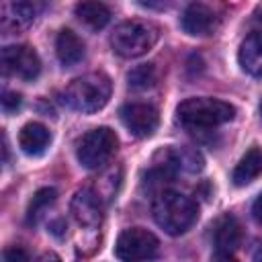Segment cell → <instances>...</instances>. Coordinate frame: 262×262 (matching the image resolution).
<instances>
[{"instance_id": "cell-1", "label": "cell", "mask_w": 262, "mask_h": 262, "mask_svg": "<svg viewBox=\"0 0 262 262\" xmlns=\"http://www.w3.org/2000/svg\"><path fill=\"white\" fill-rule=\"evenodd\" d=\"M151 217L168 235H182L194 225L199 207L182 192L160 190L151 201Z\"/></svg>"}, {"instance_id": "cell-2", "label": "cell", "mask_w": 262, "mask_h": 262, "mask_svg": "<svg viewBox=\"0 0 262 262\" xmlns=\"http://www.w3.org/2000/svg\"><path fill=\"white\" fill-rule=\"evenodd\" d=\"M178 121L190 131H209L223 123H229L235 117V106L209 96L186 98L176 108Z\"/></svg>"}, {"instance_id": "cell-3", "label": "cell", "mask_w": 262, "mask_h": 262, "mask_svg": "<svg viewBox=\"0 0 262 262\" xmlns=\"http://www.w3.org/2000/svg\"><path fill=\"white\" fill-rule=\"evenodd\" d=\"M111 90H113V84L106 74L90 72L68 84V88L63 90V102L78 113L90 115L100 111L108 102Z\"/></svg>"}, {"instance_id": "cell-4", "label": "cell", "mask_w": 262, "mask_h": 262, "mask_svg": "<svg viewBox=\"0 0 262 262\" xmlns=\"http://www.w3.org/2000/svg\"><path fill=\"white\" fill-rule=\"evenodd\" d=\"M158 35V27L147 20H123L111 33V47L117 55L125 59L141 57L156 45Z\"/></svg>"}, {"instance_id": "cell-5", "label": "cell", "mask_w": 262, "mask_h": 262, "mask_svg": "<svg viewBox=\"0 0 262 262\" xmlns=\"http://www.w3.org/2000/svg\"><path fill=\"white\" fill-rule=\"evenodd\" d=\"M119 145V139L111 127H96L90 129L82 139L78 141V162L88 170H100L108 160L115 156Z\"/></svg>"}, {"instance_id": "cell-6", "label": "cell", "mask_w": 262, "mask_h": 262, "mask_svg": "<svg viewBox=\"0 0 262 262\" xmlns=\"http://www.w3.org/2000/svg\"><path fill=\"white\" fill-rule=\"evenodd\" d=\"M158 237L143 229V227H129L125 229L115 246V256L119 260L135 262V260H149L158 254Z\"/></svg>"}, {"instance_id": "cell-7", "label": "cell", "mask_w": 262, "mask_h": 262, "mask_svg": "<svg viewBox=\"0 0 262 262\" xmlns=\"http://www.w3.org/2000/svg\"><path fill=\"white\" fill-rule=\"evenodd\" d=\"M2 68L20 80H35L41 72V59L29 45H8L2 49Z\"/></svg>"}, {"instance_id": "cell-8", "label": "cell", "mask_w": 262, "mask_h": 262, "mask_svg": "<svg viewBox=\"0 0 262 262\" xmlns=\"http://www.w3.org/2000/svg\"><path fill=\"white\" fill-rule=\"evenodd\" d=\"M119 117L125 129L135 137H149L158 129V123H160V115L156 106L147 102H129L121 106Z\"/></svg>"}, {"instance_id": "cell-9", "label": "cell", "mask_w": 262, "mask_h": 262, "mask_svg": "<svg viewBox=\"0 0 262 262\" xmlns=\"http://www.w3.org/2000/svg\"><path fill=\"white\" fill-rule=\"evenodd\" d=\"M72 217L82 227H98L102 221V196L92 188H82L72 196Z\"/></svg>"}, {"instance_id": "cell-10", "label": "cell", "mask_w": 262, "mask_h": 262, "mask_svg": "<svg viewBox=\"0 0 262 262\" xmlns=\"http://www.w3.org/2000/svg\"><path fill=\"white\" fill-rule=\"evenodd\" d=\"M35 20V8L29 0H0V27L6 35L27 31Z\"/></svg>"}, {"instance_id": "cell-11", "label": "cell", "mask_w": 262, "mask_h": 262, "mask_svg": "<svg viewBox=\"0 0 262 262\" xmlns=\"http://www.w3.org/2000/svg\"><path fill=\"white\" fill-rule=\"evenodd\" d=\"M215 258H233V252L242 244V225L233 215H223L213 225Z\"/></svg>"}, {"instance_id": "cell-12", "label": "cell", "mask_w": 262, "mask_h": 262, "mask_svg": "<svg viewBox=\"0 0 262 262\" xmlns=\"http://www.w3.org/2000/svg\"><path fill=\"white\" fill-rule=\"evenodd\" d=\"M215 12L203 4V2H190L184 12H182V18H180V25H182V31L186 35H192V37H205L209 35L213 29H215Z\"/></svg>"}, {"instance_id": "cell-13", "label": "cell", "mask_w": 262, "mask_h": 262, "mask_svg": "<svg viewBox=\"0 0 262 262\" xmlns=\"http://www.w3.org/2000/svg\"><path fill=\"white\" fill-rule=\"evenodd\" d=\"M237 61L246 74L262 78V31H254L242 41Z\"/></svg>"}, {"instance_id": "cell-14", "label": "cell", "mask_w": 262, "mask_h": 262, "mask_svg": "<svg viewBox=\"0 0 262 262\" xmlns=\"http://www.w3.org/2000/svg\"><path fill=\"white\" fill-rule=\"evenodd\" d=\"M51 143V133L43 123L31 121L18 133V145L27 156H41Z\"/></svg>"}, {"instance_id": "cell-15", "label": "cell", "mask_w": 262, "mask_h": 262, "mask_svg": "<svg viewBox=\"0 0 262 262\" xmlns=\"http://www.w3.org/2000/svg\"><path fill=\"white\" fill-rule=\"evenodd\" d=\"M55 53L61 66H76L84 59V43L72 29H61L55 37Z\"/></svg>"}, {"instance_id": "cell-16", "label": "cell", "mask_w": 262, "mask_h": 262, "mask_svg": "<svg viewBox=\"0 0 262 262\" xmlns=\"http://www.w3.org/2000/svg\"><path fill=\"white\" fill-rule=\"evenodd\" d=\"M260 174H262V149L254 145L237 162V166L231 174V180L235 186H246L252 180H256Z\"/></svg>"}, {"instance_id": "cell-17", "label": "cell", "mask_w": 262, "mask_h": 262, "mask_svg": "<svg viewBox=\"0 0 262 262\" xmlns=\"http://www.w3.org/2000/svg\"><path fill=\"white\" fill-rule=\"evenodd\" d=\"M74 12H76V16H78L86 27H90V29H94V31L106 27L108 20H111V10H108V6H106L104 2H100V0H80V2L74 6Z\"/></svg>"}, {"instance_id": "cell-18", "label": "cell", "mask_w": 262, "mask_h": 262, "mask_svg": "<svg viewBox=\"0 0 262 262\" xmlns=\"http://www.w3.org/2000/svg\"><path fill=\"white\" fill-rule=\"evenodd\" d=\"M55 199H57V190H55V188H49V186L39 188V190L33 194L31 203H29V209H27V223H29V225H35V223L45 215V211L55 203Z\"/></svg>"}, {"instance_id": "cell-19", "label": "cell", "mask_w": 262, "mask_h": 262, "mask_svg": "<svg viewBox=\"0 0 262 262\" xmlns=\"http://www.w3.org/2000/svg\"><path fill=\"white\" fill-rule=\"evenodd\" d=\"M156 68L151 63H141V66H135L129 74H127V82H129V88L133 90H147L156 84Z\"/></svg>"}, {"instance_id": "cell-20", "label": "cell", "mask_w": 262, "mask_h": 262, "mask_svg": "<svg viewBox=\"0 0 262 262\" xmlns=\"http://www.w3.org/2000/svg\"><path fill=\"white\" fill-rule=\"evenodd\" d=\"M176 149V156H178V164H180V170H186V172H201L203 170V156L201 151H196V147H174Z\"/></svg>"}, {"instance_id": "cell-21", "label": "cell", "mask_w": 262, "mask_h": 262, "mask_svg": "<svg viewBox=\"0 0 262 262\" xmlns=\"http://www.w3.org/2000/svg\"><path fill=\"white\" fill-rule=\"evenodd\" d=\"M20 102H23V98H20L18 92H4V94H2V108H4L6 113L16 111V108L20 106Z\"/></svg>"}, {"instance_id": "cell-22", "label": "cell", "mask_w": 262, "mask_h": 262, "mask_svg": "<svg viewBox=\"0 0 262 262\" xmlns=\"http://www.w3.org/2000/svg\"><path fill=\"white\" fill-rule=\"evenodd\" d=\"M2 258H4L6 262H14V260H29L27 252H23L20 248H10V250H6V252L2 254Z\"/></svg>"}, {"instance_id": "cell-23", "label": "cell", "mask_w": 262, "mask_h": 262, "mask_svg": "<svg viewBox=\"0 0 262 262\" xmlns=\"http://www.w3.org/2000/svg\"><path fill=\"white\" fill-rule=\"evenodd\" d=\"M252 217H254V221H256L258 225H262V192L258 194V199H256L254 205H252Z\"/></svg>"}, {"instance_id": "cell-24", "label": "cell", "mask_w": 262, "mask_h": 262, "mask_svg": "<svg viewBox=\"0 0 262 262\" xmlns=\"http://www.w3.org/2000/svg\"><path fill=\"white\" fill-rule=\"evenodd\" d=\"M168 2H170V0H139L141 6H145V8H154V10H162V8H166Z\"/></svg>"}, {"instance_id": "cell-25", "label": "cell", "mask_w": 262, "mask_h": 262, "mask_svg": "<svg viewBox=\"0 0 262 262\" xmlns=\"http://www.w3.org/2000/svg\"><path fill=\"white\" fill-rule=\"evenodd\" d=\"M49 227H51V233H55V235H61L59 227H61V229H66V223H63L61 219H57V221H55V223H51Z\"/></svg>"}, {"instance_id": "cell-26", "label": "cell", "mask_w": 262, "mask_h": 262, "mask_svg": "<svg viewBox=\"0 0 262 262\" xmlns=\"http://www.w3.org/2000/svg\"><path fill=\"white\" fill-rule=\"evenodd\" d=\"M260 115H262V100H260Z\"/></svg>"}]
</instances>
